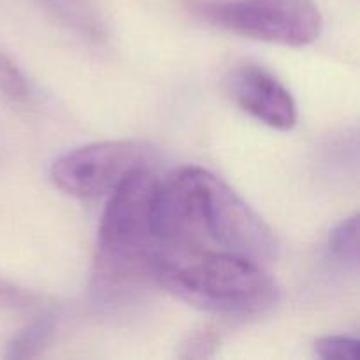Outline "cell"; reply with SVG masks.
<instances>
[{"label": "cell", "mask_w": 360, "mask_h": 360, "mask_svg": "<svg viewBox=\"0 0 360 360\" xmlns=\"http://www.w3.org/2000/svg\"><path fill=\"white\" fill-rule=\"evenodd\" d=\"M153 224L165 246L227 253L260 266L276 255V239L266 221L202 167L178 169L158 181Z\"/></svg>", "instance_id": "cell-1"}, {"label": "cell", "mask_w": 360, "mask_h": 360, "mask_svg": "<svg viewBox=\"0 0 360 360\" xmlns=\"http://www.w3.org/2000/svg\"><path fill=\"white\" fill-rule=\"evenodd\" d=\"M158 179L144 165L134 171L115 192L101 218L91 301L104 309L132 302L153 281L158 238L153 204Z\"/></svg>", "instance_id": "cell-2"}, {"label": "cell", "mask_w": 360, "mask_h": 360, "mask_svg": "<svg viewBox=\"0 0 360 360\" xmlns=\"http://www.w3.org/2000/svg\"><path fill=\"white\" fill-rule=\"evenodd\" d=\"M153 280L193 308L227 319L260 316L280 299L276 283L260 264L160 243L153 259Z\"/></svg>", "instance_id": "cell-3"}, {"label": "cell", "mask_w": 360, "mask_h": 360, "mask_svg": "<svg viewBox=\"0 0 360 360\" xmlns=\"http://www.w3.org/2000/svg\"><path fill=\"white\" fill-rule=\"evenodd\" d=\"M190 9L229 34L292 48L315 42L323 27L313 0H193Z\"/></svg>", "instance_id": "cell-4"}, {"label": "cell", "mask_w": 360, "mask_h": 360, "mask_svg": "<svg viewBox=\"0 0 360 360\" xmlns=\"http://www.w3.org/2000/svg\"><path fill=\"white\" fill-rule=\"evenodd\" d=\"M148 148L139 141H102L62 155L51 167L56 188L76 199L112 193L134 171L144 167Z\"/></svg>", "instance_id": "cell-5"}, {"label": "cell", "mask_w": 360, "mask_h": 360, "mask_svg": "<svg viewBox=\"0 0 360 360\" xmlns=\"http://www.w3.org/2000/svg\"><path fill=\"white\" fill-rule=\"evenodd\" d=\"M227 90L241 111L276 130L297 123V104L287 86L264 67L241 63L227 76Z\"/></svg>", "instance_id": "cell-6"}, {"label": "cell", "mask_w": 360, "mask_h": 360, "mask_svg": "<svg viewBox=\"0 0 360 360\" xmlns=\"http://www.w3.org/2000/svg\"><path fill=\"white\" fill-rule=\"evenodd\" d=\"M51 16L90 42L105 39V25L94 0H41Z\"/></svg>", "instance_id": "cell-7"}, {"label": "cell", "mask_w": 360, "mask_h": 360, "mask_svg": "<svg viewBox=\"0 0 360 360\" xmlns=\"http://www.w3.org/2000/svg\"><path fill=\"white\" fill-rule=\"evenodd\" d=\"M58 323V315L55 311L42 313L30 326L25 327L18 336L13 338L6 348L7 359H34L46 348L51 340Z\"/></svg>", "instance_id": "cell-8"}, {"label": "cell", "mask_w": 360, "mask_h": 360, "mask_svg": "<svg viewBox=\"0 0 360 360\" xmlns=\"http://www.w3.org/2000/svg\"><path fill=\"white\" fill-rule=\"evenodd\" d=\"M329 250L333 257L345 266H359V217L345 218L330 231Z\"/></svg>", "instance_id": "cell-9"}, {"label": "cell", "mask_w": 360, "mask_h": 360, "mask_svg": "<svg viewBox=\"0 0 360 360\" xmlns=\"http://www.w3.org/2000/svg\"><path fill=\"white\" fill-rule=\"evenodd\" d=\"M0 94L18 104H27L32 98V84L21 67L0 49Z\"/></svg>", "instance_id": "cell-10"}, {"label": "cell", "mask_w": 360, "mask_h": 360, "mask_svg": "<svg viewBox=\"0 0 360 360\" xmlns=\"http://www.w3.org/2000/svg\"><path fill=\"white\" fill-rule=\"evenodd\" d=\"M218 347H220V338L217 330L204 326L188 334L178 355L181 359H210L217 354Z\"/></svg>", "instance_id": "cell-11"}, {"label": "cell", "mask_w": 360, "mask_h": 360, "mask_svg": "<svg viewBox=\"0 0 360 360\" xmlns=\"http://www.w3.org/2000/svg\"><path fill=\"white\" fill-rule=\"evenodd\" d=\"M315 355L323 360H357L360 343L348 336H323L316 340Z\"/></svg>", "instance_id": "cell-12"}, {"label": "cell", "mask_w": 360, "mask_h": 360, "mask_svg": "<svg viewBox=\"0 0 360 360\" xmlns=\"http://www.w3.org/2000/svg\"><path fill=\"white\" fill-rule=\"evenodd\" d=\"M34 306L35 297L30 292L0 278V309L13 313H27Z\"/></svg>", "instance_id": "cell-13"}]
</instances>
